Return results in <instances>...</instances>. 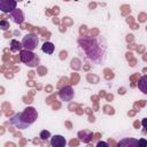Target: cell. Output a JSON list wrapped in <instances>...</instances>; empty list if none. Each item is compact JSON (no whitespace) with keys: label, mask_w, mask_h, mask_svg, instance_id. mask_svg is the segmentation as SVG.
Returning <instances> with one entry per match:
<instances>
[{"label":"cell","mask_w":147,"mask_h":147,"mask_svg":"<svg viewBox=\"0 0 147 147\" xmlns=\"http://www.w3.org/2000/svg\"><path fill=\"white\" fill-rule=\"evenodd\" d=\"M38 117V113L33 107H28L25 108L22 113L15 114L11 118H10V124H13L14 126H16L17 129H28L32 123H34V121Z\"/></svg>","instance_id":"obj_1"},{"label":"cell","mask_w":147,"mask_h":147,"mask_svg":"<svg viewBox=\"0 0 147 147\" xmlns=\"http://www.w3.org/2000/svg\"><path fill=\"white\" fill-rule=\"evenodd\" d=\"M20 60L29 67H36L39 62L38 56L32 51H26V49L20 51Z\"/></svg>","instance_id":"obj_2"},{"label":"cell","mask_w":147,"mask_h":147,"mask_svg":"<svg viewBox=\"0 0 147 147\" xmlns=\"http://www.w3.org/2000/svg\"><path fill=\"white\" fill-rule=\"evenodd\" d=\"M38 42H39V39L38 37L34 34V33H28L23 37L22 39V47L26 51H33L37 48L38 46Z\"/></svg>","instance_id":"obj_3"},{"label":"cell","mask_w":147,"mask_h":147,"mask_svg":"<svg viewBox=\"0 0 147 147\" xmlns=\"http://www.w3.org/2000/svg\"><path fill=\"white\" fill-rule=\"evenodd\" d=\"M74 95H75V93H74V90H72L71 86H64L59 91L60 99L63 100V101H67V102L71 101L74 99Z\"/></svg>","instance_id":"obj_4"},{"label":"cell","mask_w":147,"mask_h":147,"mask_svg":"<svg viewBox=\"0 0 147 147\" xmlns=\"http://www.w3.org/2000/svg\"><path fill=\"white\" fill-rule=\"evenodd\" d=\"M16 1L15 0H0V10L2 13H10L16 8Z\"/></svg>","instance_id":"obj_5"},{"label":"cell","mask_w":147,"mask_h":147,"mask_svg":"<svg viewBox=\"0 0 147 147\" xmlns=\"http://www.w3.org/2000/svg\"><path fill=\"white\" fill-rule=\"evenodd\" d=\"M9 16H10L11 21L15 22L16 24H21L24 21V14H23V11L21 9H17V8H15L13 11H10L9 13Z\"/></svg>","instance_id":"obj_6"},{"label":"cell","mask_w":147,"mask_h":147,"mask_svg":"<svg viewBox=\"0 0 147 147\" xmlns=\"http://www.w3.org/2000/svg\"><path fill=\"white\" fill-rule=\"evenodd\" d=\"M51 145L53 147H64L67 145V140L64 139V137L60 134H55L51 138Z\"/></svg>","instance_id":"obj_7"},{"label":"cell","mask_w":147,"mask_h":147,"mask_svg":"<svg viewBox=\"0 0 147 147\" xmlns=\"http://www.w3.org/2000/svg\"><path fill=\"white\" fill-rule=\"evenodd\" d=\"M92 137H93V134H92V132L91 131H88V130H83V131H79L78 132V138L83 141V142H90L91 140H92Z\"/></svg>","instance_id":"obj_8"},{"label":"cell","mask_w":147,"mask_h":147,"mask_svg":"<svg viewBox=\"0 0 147 147\" xmlns=\"http://www.w3.org/2000/svg\"><path fill=\"white\" fill-rule=\"evenodd\" d=\"M41 51L44 53H46V54H53V52H54V45L52 42H49V41H46V42L42 44Z\"/></svg>","instance_id":"obj_9"},{"label":"cell","mask_w":147,"mask_h":147,"mask_svg":"<svg viewBox=\"0 0 147 147\" xmlns=\"http://www.w3.org/2000/svg\"><path fill=\"white\" fill-rule=\"evenodd\" d=\"M138 88L142 92V93H147V77L142 76L138 83Z\"/></svg>","instance_id":"obj_10"},{"label":"cell","mask_w":147,"mask_h":147,"mask_svg":"<svg viewBox=\"0 0 147 147\" xmlns=\"http://www.w3.org/2000/svg\"><path fill=\"white\" fill-rule=\"evenodd\" d=\"M133 145H138V140L133 139V138H124L123 140H121L118 142V146H133Z\"/></svg>","instance_id":"obj_11"},{"label":"cell","mask_w":147,"mask_h":147,"mask_svg":"<svg viewBox=\"0 0 147 147\" xmlns=\"http://www.w3.org/2000/svg\"><path fill=\"white\" fill-rule=\"evenodd\" d=\"M21 48H22V44H21V42H18V41L15 40V39H13V40L10 41V51H11V52H14V53L20 52Z\"/></svg>","instance_id":"obj_12"},{"label":"cell","mask_w":147,"mask_h":147,"mask_svg":"<svg viewBox=\"0 0 147 147\" xmlns=\"http://www.w3.org/2000/svg\"><path fill=\"white\" fill-rule=\"evenodd\" d=\"M39 138H40L41 140H47L48 138H51V133H49V131H47V130H42V131L40 132V134H39Z\"/></svg>","instance_id":"obj_13"},{"label":"cell","mask_w":147,"mask_h":147,"mask_svg":"<svg viewBox=\"0 0 147 147\" xmlns=\"http://www.w3.org/2000/svg\"><path fill=\"white\" fill-rule=\"evenodd\" d=\"M9 28V22L6 20H1L0 21V29L1 30H7Z\"/></svg>","instance_id":"obj_14"},{"label":"cell","mask_w":147,"mask_h":147,"mask_svg":"<svg viewBox=\"0 0 147 147\" xmlns=\"http://www.w3.org/2000/svg\"><path fill=\"white\" fill-rule=\"evenodd\" d=\"M96 146H98V147H100V146H106V147H108V144L105 142V141H99V142L96 144Z\"/></svg>","instance_id":"obj_15"},{"label":"cell","mask_w":147,"mask_h":147,"mask_svg":"<svg viewBox=\"0 0 147 147\" xmlns=\"http://www.w3.org/2000/svg\"><path fill=\"white\" fill-rule=\"evenodd\" d=\"M139 144H140V145H142V146H146V144H147V142H146V140H145V139H141V140H139V141H138V145H139Z\"/></svg>","instance_id":"obj_16"},{"label":"cell","mask_w":147,"mask_h":147,"mask_svg":"<svg viewBox=\"0 0 147 147\" xmlns=\"http://www.w3.org/2000/svg\"><path fill=\"white\" fill-rule=\"evenodd\" d=\"M142 125H144V126L146 125V118H144V119H142Z\"/></svg>","instance_id":"obj_17"},{"label":"cell","mask_w":147,"mask_h":147,"mask_svg":"<svg viewBox=\"0 0 147 147\" xmlns=\"http://www.w3.org/2000/svg\"><path fill=\"white\" fill-rule=\"evenodd\" d=\"M15 1H16V2H17V1H22V0H15Z\"/></svg>","instance_id":"obj_18"}]
</instances>
